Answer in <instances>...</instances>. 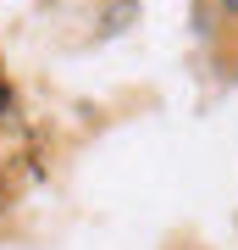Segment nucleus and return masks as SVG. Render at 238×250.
I'll list each match as a JSON object with an SVG mask.
<instances>
[{
	"instance_id": "obj_1",
	"label": "nucleus",
	"mask_w": 238,
	"mask_h": 250,
	"mask_svg": "<svg viewBox=\"0 0 238 250\" xmlns=\"http://www.w3.org/2000/svg\"><path fill=\"white\" fill-rule=\"evenodd\" d=\"M6 111H11V83L0 78V117H6Z\"/></svg>"
},
{
	"instance_id": "obj_2",
	"label": "nucleus",
	"mask_w": 238,
	"mask_h": 250,
	"mask_svg": "<svg viewBox=\"0 0 238 250\" xmlns=\"http://www.w3.org/2000/svg\"><path fill=\"white\" fill-rule=\"evenodd\" d=\"M221 11H233V17H238V0H221Z\"/></svg>"
}]
</instances>
